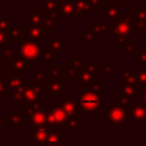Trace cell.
<instances>
[{"mask_svg": "<svg viewBox=\"0 0 146 146\" xmlns=\"http://www.w3.org/2000/svg\"><path fill=\"white\" fill-rule=\"evenodd\" d=\"M128 15L136 29V31H146V8L145 6H137L135 10H127Z\"/></svg>", "mask_w": 146, "mask_h": 146, "instance_id": "13", "label": "cell"}, {"mask_svg": "<svg viewBox=\"0 0 146 146\" xmlns=\"http://www.w3.org/2000/svg\"><path fill=\"white\" fill-rule=\"evenodd\" d=\"M7 35L11 43H18L26 35V29L23 26H11Z\"/></svg>", "mask_w": 146, "mask_h": 146, "instance_id": "24", "label": "cell"}, {"mask_svg": "<svg viewBox=\"0 0 146 146\" xmlns=\"http://www.w3.org/2000/svg\"><path fill=\"white\" fill-rule=\"evenodd\" d=\"M115 105H119L124 108H130L131 106V99L124 96L122 92H117L115 95Z\"/></svg>", "mask_w": 146, "mask_h": 146, "instance_id": "35", "label": "cell"}, {"mask_svg": "<svg viewBox=\"0 0 146 146\" xmlns=\"http://www.w3.org/2000/svg\"><path fill=\"white\" fill-rule=\"evenodd\" d=\"M75 16H86L88 17L91 13V6H90V0H72L71 1Z\"/></svg>", "mask_w": 146, "mask_h": 146, "instance_id": "20", "label": "cell"}, {"mask_svg": "<svg viewBox=\"0 0 146 146\" xmlns=\"http://www.w3.org/2000/svg\"><path fill=\"white\" fill-rule=\"evenodd\" d=\"M68 115L63 111V108L59 105H54V104H49L47 106V111H46V123L55 129H62L64 128L66 121H67Z\"/></svg>", "mask_w": 146, "mask_h": 146, "instance_id": "8", "label": "cell"}, {"mask_svg": "<svg viewBox=\"0 0 146 146\" xmlns=\"http://www.w3.org/2000/svg\"><path fill=\"white\" fill-rule=\"evenodd\" d=\"M7 68H10L13 73H17V74H25L27 73L29 68H32V63H29L26 60H24L17 52V55L13 58V60L10 62V64L8 65Z\"/></svg>", "mask_w": 146, "mask_h": 146, "instance_id": "18", "label": "cell"}, {"mask_svg": "<svg viewBox=\"0 0 146 146\" xmlns=\"http://www.w3.org/2000/svg\"><path fill=\"white\" fill-rule=\"evenodd\" d=\"M43 87L38 84H26L22 92V107H42Z\"/></svg>", "mask_w": 146, "mask_h": 146, "instance_id": "7", "label": "cell"}, {"mask_svg": "<svg viewBox=\"0 0 146 146\" xmlns=\"http://www.w3.org/2000/svg\"><path fill=\"white\" fill-rule=\"evenodd\" d=\"M141 124H146V117H145V120H144V122H143Z\"/></svg>", "mask_w": 146, "mask_h": 146, "instance_id": "52", "label": "cell"}, {"mask_svg": "<svg viewBox=\"0 0 146 146\" xmlns=\"http://www.w3.org/2000/svg\"><path fill=\"white\" fill-rule=\"evenodd\" d=\"M95 40H96L95 35L92 34V32L89 30L88 26H86L82 31L79 32V41H80L81 43H83V46H84L86 48H89L90 44H91L92 42H95Z\"/></svg>", "mask_w": 146, "mask_h": 146, "instance_id": "27", "label": "cell"}, {"mask_svg": "<svg viewBox=\"0 0 146 146\" xmlns=\"http://www.w3.org/2000/svg\"><path fill=\"white\" fill-rule=\"evenodd\" d=\"M17 52L24 60L32 64H36L41 52V43L34 40H31L25 35L22 39V41L18 42Z\"/></svg>", "mask_w": 146, "mask_h": 146, "instance_id": "4", "label": "cell"}, {"mask_svg": "<svg viewBox=\"0 0 146 146\" xmlns=\"http://www.w3.org/2000/svg\"><path fill=\"white\" fill-rule=\"evenodd\" d=\"M129 121V108L119 105L105 104V124L106 125H123Z\"/></svg>", "mask_w": 146, "mask_h": 146, "instance_id": "6", "label": "cell"}, {"mask_svg": "<svg viewBox=\"0 0 146 146\" xmlns=\"http://www.w3.org/2000/svg\"><path fill=\"white\" fill-rule=\"evenodd\" d=\"M32 73H33V83L43 87L44 76H46V73H43V70L41 67H33Z\"/></svg>", "mask_w": 146, "mask_h": 146, "instance_id": "33", "label": "cell"}, {"mask_svg": "<svg viewBox=\"0 0 146 146\" xmlns=\"http://www.w3.org/2000/svg\"><path fill=\"white\" fill-rule=\"evenodd\" d=\"M63 133L64 130L58 129V130H51L47 140H46V145H51V146H60L63 145Z\"/></svg>", "mask_w": 146, "mask_h": 146, "instance_id": "26", "label": "cell"}, {"mask_svg": "<svg viewBox=\"0 0 146 146\" xmlns=\"http://www.w3.org/2000/svg\"><path fill=\"white\" fill-rule=\"evenodd\" d=\"M7 86L10 90V100L11 104L16 105L21 103L22 99V92L25 86L27 84V79L23 78V74H17V73H7L5 75Z\"/></svg>", "mask_w": 146, "mask_h": 146, "instance_id": "5", "label": "cell"}, {"mask_svg": "<svg viewBox=\"0 0 146 146\" xmlns=\"http://www.w3.org/2000/svg\"><path fill=\"white\" fill-rule=\"evenodd\" d=\"M99 16L105 18L108 25L114 23L121 16V6L117 5L114 0H111L106 6H104L103 10H98Z\"/></svg>", "mask_w": 146, "mask_h": 146, "instance_id": "14", "label": "cell"}, {"mask_svg": "<svg viewBox=\"0 0 146 146\" xmlns=\"http://www.w3.org/2000/svg\"><path fill=\"white\" fill-rule=\"evenodd\" d=\"M48 48L54 52L60 55L64 51V38L63 36H48Z\"/></svg>", "mask_w": 146, "mask_h": 146, "instance_id": "25", "label": "cell"}, {"mask_svg": "<svg viewBox=\"0 0 146 146\" xmlns=\"http://www.w3.org/2000/svg\"><path fill=\"white\" fill-rule=\"evenodd\" d=\"M11 44H13V43H11L10 40L8 39V35H7L6 33H3V32L0 31V48L3 49V48L9 47V46H11Z\"/></svg>", "mask_w": 146, "mask_h": 146, "instance_id": "44", "label": "cell"}, {"mask_svg": "<svg viewBox=\"0 0 146 146\" xmlns=\"http://www.w3.org/2000/svg\"><path fill=\"white\" fill-rule=\"evenodd\" d=\"M29 16V23H32L34 25L46 27L47 29V15L42 11H27ZM48 31V30H47Z\"/></svg>", "mask_w": 146, "mask_h": 146, "instance_id": "23", "label": "cell"}, {"mask_svg": "<svg viewBox=\"0 0 146 146\" xmlns=\"http://www.w3.org/2000/svg\"><path fill=\"white\" fill-rule=\"evenodd\" d=\"M63 80L60 78H56V76H51L48 73L44 76V82H43V89L49 90V92L51 94L52 98L58 100L59 96L63 95L64 92V86H63Z\"/></svg>", "mask_w": 146, "mask_h": 146, "instance_id": "11", "label": "cell"}, {"mask_svg": "<svg viewBox=\"0 0 146 146\" xmlns=\"http://www.w3.org/2000/svg\"><path fill=\"white\" fill-rule=\"evenodd\" d=\"M59 5H62V3H66V2H71L72 0H56Z\"/></svg>", "mask_w": 146, "mask_h": 146, "instance_id": "50", "label": "cell"}, {"mask_svg": "<svg viewBox=\"0 0 146 146\" xmlns=\"http://www.w3.org/2000/svg\"><path fill=\"white\" fill-rule=\"evenodd\" d=\"M79 110L86 115H99L100 114V106L105 105V99L100 98V95L94 92L89 88L79 91V98L76 99Z\"/></svg>", "mask_w": 146, "mask_h": 146, "instance_id": "3", "label": "cell"}, {"mask_svg": "<svg viewBox=\"0 0 146 146\" xmlns=\"http://www.w3.org/2000/svg\"><path fill=\"white\" fill-rule=\"evenodd\" d=\"M7 124L11 127V130L19 131L22 130L23 125L27 124V119L22 112V110H9L6 112Z\"/></svg>", "mask_w": 146, "mask_h": 146, "instance_id": "12", "label": "cell"}, {"mask_svg": "<svg viewBox=\"0 0 146 146\" xmlns=\"http://www.w3.org/2000/svg\"><path fill=\"white\" fill-rule=\"evenodd\" d=\"M121 92L127 96L128 98H130L131 100H136L137 99V95L140 94V88L137 84H122L121 88Z\"/></svg>", "mask_w": 146, "mask_h": 146, "instance_id": "28", "label": "cell"}, {"mask_svg": "<svg viewBox=\"0 0 146 146\" xmlns=\"http://www.w3.org/2000/svg\"><path fill=\"white\" fill-rule=\"evenodd\" d=\"M145 8H146V5H145Z\"/></svg>", "mask_w": 146, "mask_h": 146, "instance_id": "55", "label": "cell"}, {"mask_svg": "<svg viewBox=\"0 0 146 146\" xmlns=\"http://www.w3.org/2000/svg\"><path fill=\"white\" fill-rule=\"evenodd\" d=\"M110 32L115 38V47L120 48L121 46L128 43L136 36V29L128 15L119 17L114 23L110 25Z\"/></svg>", "mask_w": 146, "mask_h": 146, "instance_id": "1", "label": "cell"}, {"mask_svg": "<svg viewBox=\"0 0 146 146\" xmlns=\"http://www.w3.org/2000/svg\"><path fill=\"white\" fill-rule=\"evenodd\" d=\"M103 73L105 74L106 79H110L111 75L113 73H115V63H111V64H104V70Z\"/></svg>", "mask_w": 146, "mask_h": 146, "instance_id": "42", "label": "cell"}, {"mask_svg": "<svg viewBox=\"0 0 146 146\" xmlns=\"http://www.w3.org/2000/svg\"><path fill=\"white\" fill-rule=\"evenodd\" d=\"M136 63L140 64V67L146 68V47L140 48L139 52H136Z\"/></svg>", "mask_w": 146, "mask_h": 146, "instance_id": "40", "label": "cell"}, {"mask_svg": "<svg viewBox=\"0 0 146 146\" xmlns=\"http://www.w3.org/2000/svg\"><path fill=\"white\" fill-rule=\"evenodd\" d=\"M75 17L74 8L71 2L59 5V18H63L64 22H73Z\"/></svg>", "mask_w": 146, "mask_h": 146, "instance_id": "22", "label": "cell"}, {"mask_svg": "<svg viewBox=\"0 0 146 146\" xmlns=\"http://www.w3.org/2000/svg\"><path fill=\"white\" fill-rule=\"evenodd\" d=\"M120 51H121L122 54H124L125 58H130L133 54L137 52V43L131 40V41H129L128 43L121 46V47H120Z\"/></svg>", "mask_w": 146, "mask_h": 146, "instance_id": "31", "label": "cell"}, {"mask_svg": "<svg viewBox=\"0 0 146 146\" xmlns=\"http://www.w3.org/2000/svg\"><path fill=\"white\" fill-rule=\"evenodd\" d=\"M89 30L92 32L95 38H105L107 32H110V25L106 21H91L88 25Z\"/></svg>", "mask_w": 146, "mask_h": 146, "instance_id": "19", "label": "cell"}, {"mask_svg": "<svg viewBox=\"0 0 146 146\" xmlns=\"http://www.w3.org/2000/svg\"><path fill=\"white\" fill-rule=\"evenodd\" d=\"M25 29H26V38L34 40L36 42H40V43H42L43 39L49 33L46 27H41L32 23H27V26H25Z\"/></svg>", "mask_w": 146, "mask_h": 146, "instance_id": "17", "label": "cell"}, {"mask_svg": "<svg viewBox=\"0 0 146 146\" xmlns=\"http://www.w3.org/2000/svg\"><path fill=\"white\" fill-rule=\"evenodd\" d=\"M111 0H90L91 11H98L100 8L106 6Z\"/></svg>", "mask_w": 146, "mask_h": 146, "instance_id": "41", "label": "cell"}, {"mask_svg": "<svg viewBox=\"0 0 146 146\" xmlns=\"http://www.w3.org/2000/svg\"><path fill=\"white\" fill-rule=\"evenodd\" d=\"M7 124V119H6V115L5 114H0V130L2 129L3 125ZM8 125V124H7Z\"/></svg>", "mask_w": 146, "mask_h": 146, "instance_id": "47", "label": "cell"}, {"mask_svg": "<svg viewBox=\"0 0 146 146\" xmlns=\"http://www.w3.org/2000/svg\"><path fill=\"white\" fill-rule=\"evenodd\" d=\"M80 117H79V114L76 115H71L67 117V121L63 128L64 131H67V130H74V131H78L80 128Z\"/></svg>", "mask_w": 146, "mask_h": 146, "instance_id": "30", "label": "cell"}, {"mask_svg": "<svg viewBox=\"0 0 146 146\" xmlns=\"http://www.w3.org/2000/svg\"><path fill=\"white\" fill-rule=\"evenodd\" d=\"M10 98V90L7 86L6 79L0 76V99H9Z\"/></svg>", "mask_w": 146, "mask_h": 146, "instance_id": "37", "label": "cell"}, {"mask_svg": "<svg viewBox=\"0 0 146 146\" xmlns=\"http://www.w3.org/2000/svg\"><path fill=\"white\" fill-rule=\"evenodd\" d=\"M1 51H2V49H1V48H0V52H1Z\"/></svg>", "mask_w": 146, "mask_h": 146, "instance_id": "53", "label": "cell"}, {"mask_svg": "<svg viewBox=\"0 0 146 146\" xmlns=\"http://www.w3.org/2000/svg\"><path fill=\"white\" fill-rule=\"evenodd\" d=\"M40 57L43 62H52L55 58H58L59 55L54 52L51 49H49L48 47H41V52H40Z\"/></svg>", "mask_w": 146, "mask_h": 146, "instance_id": "34", "label": "cell"}, {"mask_svg": "<svg viewBox=\"0 0 146 146\" xmlns=\"http://www.w3.org/2000/svg\"><path fill=\"white\" fill-rule=\"evenodd\" d=\"M0 16H1V0H0Z\"/></svg>", "mask_w": 146, "mask_h": 146, "instance_id": "51", "label": "cell"}, {"mask_svg": "<svg viewBox=\"0 0 146 146\" xmlns=\"http://www.w3.org/2000/svg\"><path fill=\"white\" fill-rule=\"evenodd\" d=\"M104 63H84L83 67L79 70L73 82L79 84V91L89 87L91 82L100 81V73H103Z\"/></svg>", "mask_w": 146, "mask_h": 146, "instance_id": "2", "label": "cell"}, {"mask_svg": "<svg viewBox=\"0 0 146 146\" xmlns=\"http://www.w3.org/2000/svg\"><path fill=\"white\" fill-rule=\"evenodd\" d=\"M51 130H55V129L50 128L47 123L33 127V131H32L33 144H35V145H46V140H47Z\"/></svg>", "mask_w": 146, "mask_h": 146, "instance_id": "16", "label": "cell"}, {"mask_svg": "<svg viewBox=\"0 0 146 146\" xmlns=\"http://www.w3.org/2000/svg\"><path fill=\"white\" fill-rule=\"evenodd\" d=\"M39 1H46V0H39Z\"/></svg>", "mask_w": 146, "mask_h": 146, "instance_id": "54", "label": "cell"}, {"mask_svg": "<svg viewBox=\"0 0 146 146\" xmlns=\"http://www.w3.org/2000/svg\"><path fill=\"white\" fill-rule=\"evenodd\" d=\"M117 5H120L121 7H129L131 6V0H114Z\"/></svg>", "mask_w": 146, "mask_h": 146, "instance_id": "45", "label": "cell"}, {"mask_svg": "<svg viewBox=\"0 0 146 146\" xmlns=\"http://www.w3.org/2000/svg\"><path fill=\"white\" fill-rule=\"evenodd\" d=\"M140 133L141 136L146 137V124H140Z\"/></svg>", "mask_w": 146, "mask_h": 146, "instance_id": "49", "label": "cell"}, {"mask_svg": "<svg viewBox=\"0 0 146 146\" xmlns=\"http://www.w3.org/2000/svg\"><path fill=\"white\" fill-rule=\"evenodd\" d=\"M121 83L122 84L128 83V84H137L138 86L137 79H136V75L133 74V72H131V70H127L124 67L121 68Z\"/></svg>", "mask_w": 146, "mask_h": 146, "instance_id": "29", "label": "cell"}, {"mask_svg": "<svg viewBox=\"0 0 146 146\" xmlns=\"http://www.w3.org/2000/svg\"><path fill=\"white\" fill-rule=\"evenodd\" d=\"M7 74V67H5L2 64H0V76H3Z\"/></svg>", "mask_w": 146, "mask_h": 146, "instance_id": "48", "label": "cell"}, {"mask_svg": "<svg viewBox=\"0 0 146 146\" xmlns=\"http://www.w3.org/2000/svg\"><path fill=\"white\" fill-rule=\"evenodd\" d=\"M86 60L83 57H70L68 58V67L71 68H74L76 71L81 70L84 65Z\"/></svg>", "mask_w": 146, "mask_h": 146, "instance_id": "36", "label": "cell"}, {"mask_svg": "<svg viewBox=\"0 0 146 146\" xmlns=\"http://www.w3.org/2000/svg\"><path fill=\"white\" fill-rule=\"evenodd\" d=\"M11 27V17L7 16V17H1L0 16V31L3 33H8V31Z\"/></svg>", "mask_w": 146, "mask_h": 146, "instance_id": "39", "label": "cell"}, {"mask_svg": "<svg viewBox=\"0 0 146 146\" xmlns=\"http://www.w3.org/2000/svg\"><path fill=\"white\" fill-rule=\"evenodd\" d=\"M146 117V105L141 99H137L129 108V122L131 125H140Z\"/></svg>", "mask_w": 146, "mask_h": 146, "instance_id": "10", "label": "cell"}, {"mask_svg": "<svg viewBox=\"0 0 146 146\" xmlns=\"http://www.w3.org/2000/svg\"><path fill=\"white\" fill-rule=\"evenodd\" d=\"M79 71L74 70V68H71V67H67V68H63V78L64 79H74L76 76Z\"/></svg>", "mask_w": 146, "mask_h": 146, "instance_id": "43", "label": "cell"}, {"mask_svg": "<svg viewBox=\"0 0 146 146\" xmlns=\"http://www.w3.org/2000/svg\"><path fill=\"white\" fill-rule=\"evenodd\" d=\"M130 70L136 75L137 83H138L139 88L141 89L144 86H146V68L145 67H138V68H130Z\"/></svg>", "mask_w": 146, "mask_h": 146, "instance_id": "32", "label": "cell"}, {"mask_svg": "<svg viewBox=\"0 0 146 146\" xmlns=\"http://www.w3.org/2000/svg\"><path fill=\"white\" fill-rule=\"evenodd\" d=\"M22 112L27 119V124L35 127L46 123V111L42 107H22Z\"/></svg>", "mask_w": 146, "mask_h": 146, "instance_id": "9", "label": "cell"}, {"mask_svg": "<svg viewBox=\"0 0 146 146\" xmlns=\"http://www.w3.org/2000/svg\"><path fill=\"white\" fill-rule=\"evenodd\" d=\"M43 13L54 19H59V3L56 0L43 1Z\"/></svg>", "mask_w": 146, "mask_h": 146, "instance_id": "21", "label": "cell"}, {"mask_svg": "<svg viewBox=\"0 0 146 146\" xmlns=\"http://www.w3.org/2000/svg\"><path fill=\"white\" fill-rule=\"evenodd\" d=\"M88 88H89L90 90H92L94 92L98 94V95H105V94H106V84H105V83H102L100 81L91 82Z\"/></svg>", "mask_w": 146, "mask_h": 146, "instance_id": "38", "label": "cell"}, {"mask_svg": "<svg viewBox=\"0 0 146 146\" xmlns=\"http://www.w3.org/2000/svg\"><path fill=\"white\" fill-rule=\"evenodd\" d=\"M58 103L59 106L63 108V111L68 115H76L79 112V106H78V102L74 98L73 94H64L60 98H58Z\"/></svg>", "mask_w": 146, "mask_h": 146, "instance_id": "15", "label": "cell"}, {"mask_svg": "<svg viewBox=\"0 0 146 146\" xmlns=\"http://www.w3.org/2000/svg\"><path fill=\"white\" fill-rule=\"evenodd\" d=\"M140 95H141V102L146 105V86H144L143 88H141V90H140Z\"/></svg>", "mask_w": 146, "mask_h": 146, "instance_id": "46", "label": "cell"}]
</instances>
